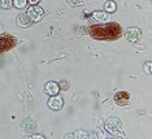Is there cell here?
<instances>
[{
    "label": "cell",
    "instance_id": "1",
    "mask_svg": "<svg viewBox=\"0 0 152 139\" xmlns=\"http://www.w3.org/2000/svg\"><path fill=\"white\" fill-rule=\"evenodd\" d=\"M88 34L96 40H116L122 35V27L116 22L98 23L90 27Z\"/></svg>",
    "mask_w": 152,
    "mask_h": 139
},
{
    "label": "cell",
    "instance_id": "2",
    "mask_svg": "<svg viewBox=\"0 0 152 139\" xmlns=\"http://www.w3.org/2000/svg\"><path fill=\"white\" fill-rule=\"evenodd\" d=\"M18 40L11 34H0V53L12 50L13 47L17 46Z\"/></svg>",
    "mask_w": 152,
    "mask_h": 139
},
{
    "label": "cell",
    "instance_id": "3",
    "mask_svg": "<svg viewBox=\"0 0 152 139\" xmlns=\"http://www.w3.org/2000/svg\"><path fill=\"white\" fill-rule=\"evenodd\" d=\"M26 15L29 16V18L33 22H39V21H42L43 17H44V10L38 5H31V7H29Z\"/></svg>",
    "mask_w": 152,
    "mask_h": 139
},
{
    "label": "cell",
    "instance_id": "4",
    "mask_svg": "<svg viewBox=\"0 0 152 139\" xmlns=\"http://www.w3.org/2000/svg\"><path fill=\"white\" fill-rule=\"evenodd\" d=\"M130 94L127 91H118L115 95V103L120 107H125L130 103Z\"/></svg>",
    "mask_w": 152,
    "mask_h": 139
},
{
    "label": "cell",
    "instance_id": "5",
    "mask_svg": "<svg viewBox=\"0 0 152 139\" xmlns=\"http://www.w3.org/2000/svg\"><path fill=\"white\" fill-rule=\"evenodd\" d=\"M140 35H142V31H140V29H138V27H129L125 33L126 40L130 42V43H135V42H138Z\"/></svg>",
    "mask_w": 152,
    "mask_h": 139
},
{
    "label": "cell",
    "instance_id": "6",
    "mask_svg": "<svg viewBox=\"0 0 152 139\" xmlns=\"http://www.w3.org/2000/svg\"><path fill=\"white\" fill-rule=\"evenodd\" d=\"M121 125H122V122H121L120 119H117V117H110V119L105 121V129H107V131H109V133H116L121 127Z\"/></svg>",
    "mask_w": 152,
    "mask_h": 139
},
{
    "label": "cell",
    "instance_id": "7",
    "mask_svg": "<svg viewBox=\"0 0 152 139\" xmlns=\"http://www.w3.org/2000/svg\"><path fill=\"white\" fill-rule=\"evenodd\" d=\"M64 105V102L61 99V96H56V95H52V98L48 100V107L53 110H58L61 109Z\"/></svg>",
    "mask_w": 152,
    "mask_h": 139
},
{
    "label": "cell",
    "instance_id": "8",
    "mask_svg": "<svg viewBox=\"0 0 152 139\" xmlns=\"http://www.w3.org/2000/svg\"><path fill=\"white\" fill-rule=\"evenodd\" d=\"M17 25H18L20 27H29V26H31V23H33V21L29 18V16L26 15V13H20L18 16H17Z\"/></svg>",
    "mask_w": 152,
    "mask_h": 139
},
{
    "label": "cell",
    "instance_id": "9",
    "mask_svg": "<svg viewBox=\"0 0 152 139\" xmlns=\"http://www.w3.org/2000/svg\"><path fill=\"white\" fill-rule=\"evenodd\" d=\"M58 90H60V86H58L56 82H53V81L47 82L46 87H44V91H46V94H48V95H51V96L56 95V94L58 92Z\"/></svg>",
    "mask_w": 152,
    "mask_h": 139
},
{
    "label": "cell",
    "instance_id": "10",
    "mask_svg": "<svg viewBox=\"0 0 152 139\" xmlns=\"http://www.w3.org/2000/svg\"><path fill=\"white\" fill-rule=\"evenodd\" d=\"M92 18L95 21H109V15L107 12H102V10H96L92 13Z\"/></svg>",
    "mask_w": 152,
    "mask_h": 139
},
{
    "label": "cell",
    "instance_id": "11",
    "mask_svg": "<svg viewBox=\"0 0 152 139\" xmlns=\"http://www.w3.org/2000/svg\"><path fill=\"white\" fill-rule=\"evenodd\" d=\"M116 9H117V4L113 0H108L104 4V10L107 13H113V12H116Z\"/></svg>",
    "mask_w": 152,
    "mask_h": 139
},
{
    "label": "cell",
    "instance_id": "12",
    "mask_svg": "<svg viewBox=\"0 0 152 139\" xmlns=\"http://www.w3.org/2000/svg\"><path fill=\"white\" fill-rule=\"evenodd\" d=\"M12 4L15 5L16 8L22 9V8H25V7H26V4H27V0H13Z\"/></svg>",
    "mask_w": 152,
    "mask_h": 139
},
{
    "label": "cell",
    "instance_id": "13",
    "mask_svg": "<svg viewBox=\"0 0 152 139\" xmlns=\"http://www.w3.org/2000/svg\"><path fill=\"white\" fill-rule=\"evenodd\" d=\"M12 5V0H0V8L9 9Z\"/></svg>",
    "mask_w": 152,
    "mask_h": 139
},
{
    "label": "cell",
    "instance_id": "14",
    "mask_svg": "<svg viewBox=\"0 0 152 139\" xmlns=\"http://www.w3.org/2000/svg\"><path fill=\"white\" fill-rule=\"evenodd\" d=\"M82 1L83 0H68V3L70 5H73V7H77V5H81L82 4Z\"/></svg>",
    "mask_w": 152,
    "mask_h": 139
},
{
    "label": "cell",
    "instance_id": "15",
    "mask_svg": "<svg viewBox=\"0 0 152 139\" xmlns=\"http://www.w3.org/2000/svg\"><path fill=\"white\" fill-rule=\"evenodd\" d=\"M144 68H146V72L148 73V74H150V73H151V62L148 61L147 64H146V67H144Z\"/></svg>",
    "mask_w": 152,
    "mask_h": 139
},
{
    "label": "cell",
    "instance_id": "16",
    "mask_svg": "<svg viewBox=\"0 0 152 139\" xmlns=\"http://www.w3.org/2000/svg\"><path fill=\"white\" fill-rule=\"evenodd\" d=\"M61 83H63V85H61V86H60V87H61V89L66 90V89L69 87V86H68V83H66V81H63V82H61Z\"/></svg>",
    "mask_w": 152,
    "mask_h": 139
},
{
    "label": "cell",
    "instance_id": "17",
    "mask_svg": "<svg viewBox=\"0 0 152 139\" xmlns=\"http://www.w3.org/2000/svg\"><path fill=\"white\" fill-rule=\"evenodd\" d=\"M27 1H29V3H30V4H31V5H37V4H38V3H39V1H40V0H27Z\"/></svg>",
    "mask_w": 152,
    "mask_h": 139
},
{
    "label": "cell",
    "instance_id": "18",
    "mask_svg": "<svg viewBox=\"0 0 152 139\" xmlns=\"http://www.w3.org/2000/svg\"><path fill=\"white\" fill-rule=\"evenodd\" d=\"M33 138H42V139H43L42 135H33Z\"/></svg>",
    "mask_w": 152,
    "mask_h": 139
}]
</instances>
